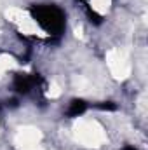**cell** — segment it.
Here are the masks:
<instances>
[{
    "mask_svg": "<svg viewBox=\"0 0 148 150\" xmlns=\"http://www.w3.org/2000/svg\"><path fill=\"white\" fill-rule=\"evenodd\" d=\"M19 63L14 56L11 54H0V77L7 72H12V70H19Z\"/></svg>",
    "mask_w": 148,
    "mask_h": 150,
    "instance_id": "5",
    "label": "cell"
},
{
    "mask_svg": "<svg viewBox=\"0 0 148 150\" xmlns=\"http://www.w3.org/2000/svg\"><path fill=\"white\" fill-rule=\"evenodd\" d=\"M45 96H47V98H51V100L59 98V96H61V86H59L56 80H51V84H49V87H47Z\"/></svg>",
    "mask_w": 148,
    "mask_h": 150,
    "instance_id": "7",
    "label": "cell"
},
{
    "mask_svg": "<svg viewBox=\"0 0 148 150\" xmlns=\"http://www.w3.org/2000/svg\"><path fill=\"white\" fill-rule=\"evenodd\" d=\"M110 5H111V0H91V7H92V11L98 12V14H101V16L108 12Z\"/></svg>",
    "mask_w": 148,
    "mask_h": 150,
    "instance_id": "6",
    "label": "cell"
},
{
    "mask_svg": "<svg viewBox=\"0 0 148 150\" xmlns=\"http://www.w3.org/2000/svg\"><path fill=\"white\" fill-rule=\"evenodd\" d=\"M106 65H108V70L113 75V79H117V80H125L131 75L129 58L118 47H113L106 52Z\"/></svg>",
    "mask_w": 148,
    "mask_h": 150,
    "instance_id": "3",
    "label": "cell"
},
{
    "mask_svg": "<svg viewBox=\"0 0 148 150\" xmlns=\"http://www.w3.org/2000/svg\"><path fill=\"white\" fill-rule=\"evenodd\" d=\"M40 142H42V131L33 126L19 127L14 136V145L18 150H44Z\"/></svg>",
    "mask_w": 148,
    "mask_h": 150,
    "instance_id": "4",
    "label": "cell"
},
{
    "mask_svg": "<svg viewBox=\"0 0 148 150\" xmlns=\"http://www.w3.org/2000/svg\"><path fill=\"white\" fill-rule=\"evenodd\" d=\"M73 33H75V37L80 38V40L84 38V30H82V26H80V25H77V26L73 28Z\"/></svg>",
    "mask_w": 148,
    "mask_h": 150,
    "instance_id": "8",
    "label": "cell"
},
{
    "mask_svg": "<svg viewBox=\"0 0 148 150\" xmlns=\"http://www.w3.org/2000/svg\"><path fill=\"white\" fill-rule=\"evenodd\" d=\"M73 138L87 149H98L106 142V133L98 120L80 117L73 124Z\"/></svg>",
    "mask_w": 148,
    "mask_h": 150,
    "instance_id": "1",
    "label": "cell"
},
{
    "mask_svg": "<svg viewBox=\"0 0 148 150\" xmlns=\"http://www.w3.org/2000/svg\"><path fill=\"white\" fill-rule=\"evenodd\" d=\"M5 18H7L23 35L38 37V38L47 37V33L40 28V25H38L25 9H19V7H7V9H5Z\"/></svg>",
    "mask_w": 148,
    "mask_h": 150,
    "instance_id": "2",
    "label": "cell"
}]
</instances>
